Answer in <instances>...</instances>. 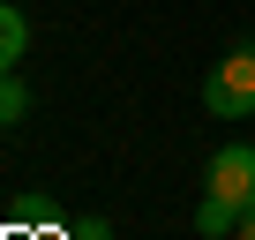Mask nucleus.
<instances>
[{
  "label": "nucleus",
  "instance_id": "obj_1",
  "mask_svg": "<svg viewBox=\"0 0 255 240\" xmlns=\"http://www.w3.org/2000/svg\"><path fill=\"white\" fill-rule=\"evenodd\" d=\"M203 113H210V120H255V45L225 53V60L203 75Z\"/></svg>",
  "mask_w": 255,
  "mask_h": 240
},
{
  "label": "nucleus",
  "instance_id": "obj_2",
  "mask_svg": "<svg viewBox=\"0 0 255 240\" xmlns=\"http://www.w3.org/2000/svg\"><path fill=\"white\" fill-rule=\"evenodd\" d=\"M203 195H218L248 218L255 210V143H218L210 165H203Z\"/></svg>",
  "mask_w": 255,
  "mask_h": 240
},
{
  "label": "nucleus",
  "instance_id": "obj_3",
  "mask_svg": "<svg viewBox=\"0 0 255 240\" xmlns=\"http://www.w3.org/2000/svg\"><path fill=\"white\" fill-rule=\"evenodd\" d=\"M23 53H30V23H23V8H8V0H0V75H8Z\"/></svg>",
  "mask_w": 255,
  "mask_h": 240
},
{
  "label": "nucleus",
  "instance_id": "obj_4",
  "mask_svg": "<svg viewBox=\"0 0 255 240\" xmlns=\"http://www.w3.org/2000/svg\"><path fill=\"white\" fill-rule=\"evenodd\" d=\"M195 233H203V240H233V233H240V210L218 203V195H203V203H195Z\"/></svg>",
  "mask_w": 255,
  "mask_h": 240
},
{
  "label": "nucleus",
  "instance_id": "obj_5",
  "mask_svg": "<svg viewBox=\"0 0 255 240\" xmlns=\"http://www.w3.org/2000/svg\"><path fill=\"white\" fill-rule=\"evenodd\" d=\"M23 113H30V90H23V75L8 68V75H0V128H15Z\"/></svg>",
  "mask_w": 255,
  "mask_h": 240
},
{
  "label": "nucleus",
  "instance_id": "obj_6",
  "mask_svg": "<svg viewBox=\"0 0 255 240\" xmlns=\"http://www.w3.org/2000/svg\"><path fill=\"white\" fill-rule=\"evenodd\" d=\"M75 240H113V225H105V218H90V225H75Z\"/></svg>",
  "mask_w": 255,
  "mask_h": 240
},
{
  "label": "nucleus",
  "instance_id": "obj_7",
  "mask_svg": "<svg viewBox=\"0 0 255 240\" xmlns=\"http://www.w3.org/2000/svg\"><path fill=\"white\" fill-rule=\"evenodd\" d=\"M233 240H255V210H248V218H240V233H233Z\"/></svg>",
  "mask_w": 255,
  "mask_h": 240
},
{
  "label": "nucleus",
  "instance_id": "obj_8",
  "mask_svg": "<svg viewBox=\"0 0 255 240\" xmlns=\"http://www.w3.org/2000/svg\"><path fill=\"white\" fill-rule=\"evenodd\" d=\"M248 45H255V30H248Z\"/></svg>",
  "mask_w": 255,
  "mask_h": 240
}]
</instances>
